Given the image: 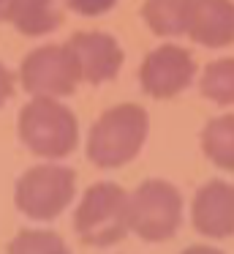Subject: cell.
<instances>
[{
	"mask_svg": "<svg viewBox=\"0 0 234 254\" xmlns=\"http://www.w3.org/2000/svg\"><path fill=\"white\" fill-rule=\"evenodd\" d=\"M150 134V118L139 104L109 107L90 128L87 159L101 170H117L139 156Z\"/></svg>",
	"mask_w": 234,
	"mask_h": 254,
	"instance_id": "6da1fadb",
	"label": "cell"
},
{
	"mask_svg": "<svg viewBox=\"0 0 234 254\" xmlns=\"http://www.w3.org/2000/svg\"><path fill=\"white\" fill-rule=\"evenodd\" d=\"M19 139L41 159H65L79 142V121L57 99H30L19 110Z\"/></svg>",
	"mask_w": 234,
	"mask_h": 254,
	"instance_id": "7a4b0ae2",
	"label": "cell"
},
{
	"mask_svg": "<svg viewBox=\"0 0 234 254\" xmlns=\"http://www.w3.org/2000/svg\"><path fill=\"white\" fill-rule=\"evenodd\" d=\"M76 194V175L63 164H36L25 170L16 181L14 202L19 213L33 221H52L74 202Z\"/></svg>",
	"mask_w": 234,
	"mask_h": 254,
	"instance_id": "3957f363",
	"label": "cell"
},
{
	"mask_svg": "<svg viewBox=\"0 0 234 254\" xmlns=\"http://www.w3.org/2000/svg\"><path fill=\"white\" fill-rule=\"evenodd\" d=\"M76 235L87 246H112L123 241L128 227V194L114 183H93L74 213Z\"/></svg>",
	"mask_w": 234,
	"mask_h": 254,
	"instance_id": "277c9868",
	"label": "cell"
},
{
	"mask_svg": "<svg viewBox=\"0 0 234 254\" xmlns=\"http://www.w3.org/2000/svg\"><path fill=\"white\" fill-rule=\"evenodd\" d=\"M183 224V194L169 181L150 178L128 194V227L141 241H169Z\"/></svg>",
	"mask_w": 234,
	"mask_h": 254,
	"instance_id": "5b68a950",
	"label": "cell"
},
{
	"mask_svg": "<svg viewBox=\"0 0 234 254\" xmlns=\"http://www.w3.org/2000/svg\"><path fill=\"white\" fill-rule=\"evenodd\" d=\"M82 82L68 44H44L27 52L19 66V85L33 99H63Z\"/></svg>",
	"mask_w": 234,
	"mask_h": 254,
	"instance_id": "8992f818",
	"label": "cell"
},
{
	"mask_svg": "<svg viewBox=\"0 0 234 254\" xmlns=\"http://www.w3.org/2000/svg\"><path fill=\"white\" fill-rule=\"evenodd\" d=\"M196 77V61L177 44H161L144 58L139 68L141 90L152 99H174Z\"/></svg>",
	"mask_w": 234,
	"mask_h": 254,
	"instance_id": "52a82bcc",
	"label": "cell"
},
{
	"mask_svg": "<svg viewBox=\"0 0 234 254\" xmlns=\"http://www.w3.org/2000/svg\"><path fill=\"white\" fill-rule=\"evenodd\" d=\"M65 44L74 52L82 82L103 85L117 77V71L123 68V47L117 44L114 36L103 33V30H79Z\"/></svg>",
	"mask_w": 234,
	"mask_h": 254,
	"instance_id": "ba28073f",
	"label": "cell"
},
{
	"mask_svg": "<svg viewBox=\"0 0 234 254\" xmlns=\"http://www.w3.org/2000/svg\"><path fill=\"white\" fill-rule=\"evenodd\" d=\"M196 232L221 241L234 235V186L226 181H210L196 191L190 205Z\"/></svg>",
	"mask_w": 234,
	"mask_h": 254,
	"instance_id": "9c48e42d",
	"label": "cell"
},
{
	"mask_svg": "<svg viewBox=\"0 0 234 254\" xmlns=\"http://www.w3.org/2000/svg\"><path fill=\"white\" fill-rule=\"evenodd\" d=\"M185 33L207 50L234 44V0H190Z\"/></svg>",
	"mask_w": 234,
	"mask_h": 254,
	"instance_id": "30bf717a",
	"label": "cell"
},
{
	"mask_svg": "<svg viewBox=\"0 0 234 254\" xmlns=\"http://www.w3.org/2000/svg\"><path fill=\"white\" fill-rule=\"evenodd\" d=\"M57 0H16L11 22L22 36H47L60 28Z\"/></svg>",
	"mask_w": 234,
	"mask_h": 254,
	"instance_id": "8fae6325",
	"label": "cell"
},
{
	"mask_svg": "<svg viewBox=\"0 0 234 254\" xmlns=\"http://www.w3.org/2000/svg\"><path fill=\"white\" fill-rule=\"evenodd\" d=\"M190 0H144L141 19L155 36H183L188 30Z\"/></svg>",
	"mask_w": 234,
	"mask_h": 254,
	"instance_id": "7c38bea8",
	"label": "cell"
},
{
	"mask_svg": "<svg viewBox=\"0 0 234 254\" xmlns=\"http://www.w3.org/2000/svg\"><path fill=\"white\" fill-rule=\"evenodd\" d=\"M201 150L215 167L234 172V115H218L201 131Z\"/></svg>",
	"mask_w": 234,
	"mask_h": 254,
	"instance_id": "4fadbf2b",
	"label": "cell"
},
{
	"mask_svg": "<svg viewBox=\"0 0 234 254\" xmlns=\"http://www.w3.org/2000/svg\"><path fill=\"white\" fill-rule=\"evenodd\" d=\"M199 90L204 99L221 107H234V58L212 61L201 74Z\"/></svg>",
	"mask_w": 234,
	"mask_h": 254,
	"instance_id": "5bb4252c",
	"label": "cell"
},
{
	"mask_svg": "<svg viewBox=\"0 0 234 254\" xmlns=\"http://www.w3.org/2000/svg\"><path fill=\"white\" fill-rule=\"evenodd\" d=\"M8 254H71L65 241L52 230H22L8 243Z\"/></svg>",
	"mask_w": 234,
	"mask_h": 254,
	"instance_id": "9a60e30c",
	"label": "cell"
},
{
	"mask_svg": "<svg viewBox=\"0 0 234 254\" xmlns=\"http://www.w3.org/2000/svg\"><path fill=\"white\" fill-rule=\"evenodd\" d=\"M117 6V0H68V8L82 17H101V14L112 11Z\"/></svg>",
	"mask_w": 234,
	"mask_h": 254,
	"instance_id": "2e32d148",
	"label": "cell"
},
{
	"mask_svg": "<svg viewBox=\"0 0 234 254\" xmlns=\"http://www.w3.org/2000/svg\"><path fill=\"white\" fill-rule=\"evenodd\" d=\"M14 88H16V79H14V74L8 71V68L0 63V107L5 104V101L14 96Z\"/></svg>",
	"mask_w": 234,
	"mask_h": 254,
	"instance_id": "e0dca14e",
	"label": "cell"
},
{
	"mask_svg": "<svg viewBox=\"0 0 234 254\" xmlns=\"http://www.w3.org/2000/svg\"><path fill=\"white\" fill-rule=\"evenodd\" d=\"M180 254H223V252L215 249V246H190V249H185V252H180Z\"/></svg>",
	"mask_w": 234,
	"mask_h": 254,
	"instance_id": "ac0fdd59",
	"label": "cell"
},
{
	"mask_svg": "<svg viewBox=\"0 0 234 254\" xmlns=\"http://www.w3.org/2000/svg\"><path fill=\"white\" fill-rule=\"evenodd\" d=\"M14 3H16V0H0V22L11 19V11H14Z\"/></svg>",
	"mask_w": 234,
	"mask_h": 254,
	"instance_id": "d6986e66",
	"label": "cell"
}]
</instances>
